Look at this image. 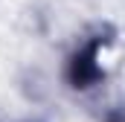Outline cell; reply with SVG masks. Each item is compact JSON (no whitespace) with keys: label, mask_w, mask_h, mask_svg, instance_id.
Segmentation results:
<instances>
[{"label":"cell","mask_w":125,"mask_h":122,"mask_svg":"<svg viewBox=\"0 0 125 122\" xmlns=\"http://www.w3.org/2000/svg\"><path fill=\"white\" fill-rule=\"evenodd\" d=\"M111 38H105L102 32H96L90 38H84L82 44H76V50L67 55L64 64V81L70 90H93L96 84L105 81V47H108Z\"/></svg>","instance_id":"obj_1"},{"label":"cell","mask_w":125,"mask_h":122,"mask_svg":"<svg viewBox=\"0 0 125 122\" xmlns=\"http://www.w3.org/2000/svg\"><path fill=\"white\" fill-rule=\"evenodd\" d=\"M122 122H125V119H122Z\"/></svg>","instance_id":"obj_2"}]
</instances>
